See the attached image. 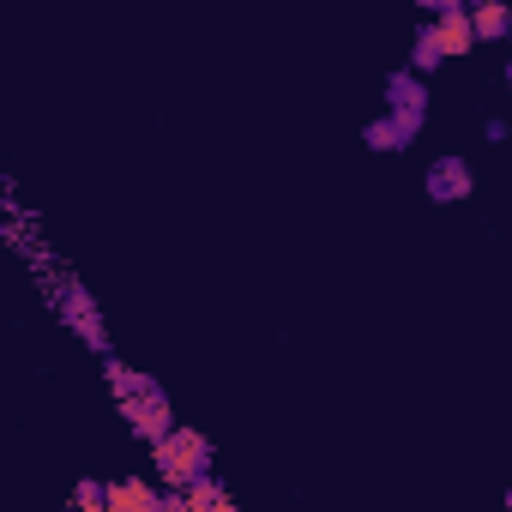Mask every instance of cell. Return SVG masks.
Masks as SVG:
<instances>
[{
    "label": "cell",
    "mask_w": 512,
    "mask_h": 512,
    "mask_svg": "<svg viewBox=\"0 0 512 512\" xmlns=\"http://www.w3.org/2000/svg\"><path fill=\"white\" fill-rule=\"evenodd\" d=\"M422 187H428V199H434V205H464V199L476 193V169H470V157L446 151V157H434V163H428Z\"/></svg>",
    "instance_id": "5"
},
{
    "label": "cell",
    "mask_w": 512,
    "mask_h": 512,
    "mask_svg": "<svg viewBox=\"0 0 512 512\" xmlns=\"http://www.w3.org/2000/svg\"><path fill=\"white\" fill-rule=\"evenodd\" d=\"M422 13H428V31H434V43H440L446 61H458V55L476 49V25H470L464 0H422Z\"/></svg>",
    "instance_id": "3"
},
{
    "label": "cell",
    "mask_w": 512,
    "mask_h": 512,
    "mask_svg": "<svg viewBox=\"0 0 512 512\" xmlns=\"http://www.w3.org/2000/svg\"><path fill=\"white\" fill-rule=\"evenodd\" d=\"M121 416H127V428L145 440V446H157V440H169L181 422H175V404H169V392L163 386H145L139 398H127L121 404Z\"/></svg>",
    "instance_id": "4"
},
{
    "label": "cell",
    "mask_w": 512,
    "mask_h": 512,
    "mask_svg": "<svg viewBox=\"0 0 512 512\" xmlns=\"http://www.w3.org/2000/svg\"><path fill=\"white\" fill-rule=\"evenodd\" d=\"M211 440L205 434H193V428H175L169 440H157L151 446V470H157V482L169 488V494H187L193 482H211Z\"/></svg>",
    "instance_id": "2"
},
{
    "label": "cell",
    "mask_w": 512,
    "mask_h": 512,
    "mask_svg": "<svg viewBox=\"0 0 512 512\" xmlns=\"http://www.w3.org/2000/svg\"><path fill=\"white\" fill-rule=\"evenodd\" d=\"M386 115H398L404 127H416V133H422V121H428V85H422L410 67L386 79Z\"/></svg>",
    "instance_id": "6"
},
{
    "label": "cell",
    "mask_w": 512,
    "mask_h": 512,
    "mask_svg": "<svg viewBox=\"0 0 512 512\" xmlns=\"http://www.w3.org/2000/svg\"><path fill=\"white\" fill-rule=\"evenodd\" d=\"M506 91H512V61H506Z\"/></svg>",
    "instance_id": "14"
},
{
    "label": "cell",
    "mask_w": 512,
    "mask_h": 512,
    "mask_svg": "<svg viewBox=\"0 0 512 512\" xmlns=\"http://www.w3.org/2000/svg\"><path fill=\"white\" fill-rule=\"evenodd\" d=\"M109 512H163V488H151L145 476H121L109 482Z\"/></svg>",
    "instance_id": "7"
},
{
    "label": "cell",
    "mask_w": 512,
    "mask_h": 512,
    "mask_svg": "<svg viewBox=\"0 0 512 512\" xmlns=\"http://www.w3.org/2000/svg\"><path fill=\"white\" fill-rule=\"evenodd\" d=\"M440 67H446V55H440L434 31L422 25V31H416V43H410V73H416V79H428V73H440Z\"/></svg>",
    "instance_id": "11"
},
{
    "label": "cell",
    "mask_w": 512,
    "mask_h": 512,
    "mask_svg": "<svg viewBox=\"0 0 512 512\" xmlns=\"http://www.w3.org/2000/svg\"><path fill=\"white\" fill-rule=\"evenodd\" d=\"M470 25H476V43H512V7L506 0H476Z\"/></svg>",
    "instance_id": "8"
},
{
    "label": "cell",
    "mask_w": 512,
    "mask_h": 512,
    "mask_svg": "<svg viewBox=\"0 0 512 512\" xmlns=\"http://www.w3.org/2000/svg\"><path fill=\"white\" fill-rule=\"evenodd\" d=\"M506 512H512V488H506Z\"/></svg>",
    "instance_id": "15"
},
{
    "label": "cell",
    "mask_w": 512,
    "mask_h": 512,
    "mask_svg": "<svg viewBox=\"0 0 512 512\" xmlns=\"http://www.w3.org/2000/svg\"><path fill=\"white\" fill-rule=\"evenodd\" d=\"M103 380H109V392H115V404H127V398H139L145 386H157L151 374H139V368H127L121 356H109V362H103Z\"/></svg>",
    "instance_id": "10"
},
{
    "label": "cell",
    "mask_w": 512,
    "mask_h": 512,
    "mask_svg": "<svg viewBox=\"0 0 512 512\" xmlns=\"http://www.w3.org/2000/svg\"><path fill=\"white\" fill-rule=\"evenodd\" d=\"M187 512H241V506L229 500L223 482H193V488H187Z\"/></svg>",
    "instance_id": "12"
},
{
    "label": "cell",
    "mask_w": 512,
    "mask_h": 512,
    "mask_svg": "<svg viewBox=\"0 0 512 512\" xmlns=\"http://www.w3.org/2000/svg\"><path fill=\"white\" fill-rule=\"evenodd\" d=\"M410 139H416V127H404L398 115H374V121L362 127V145H368V151H404Z\"/></svg>",
    "instance_id": "9"
},
{
    "label": "cell",
    "mask_w": 512,
    "mask_h": 512,
    "mask_svg": "<svg viewBox=\"0 0 512 512\" xmlns=\"http://www.w3.org/2000/svg\"><path fill=\"white\" fill-rule=\"evenodd\" d=\"M482 139H494V145L512 139V121H506V115H488V121H482Z\"/></svg>",
    "instance_id": "13"
},
{
    "label": "cell",
    "mask_w": 512,
    "mask_h": 512,
    "mask_svg": "<svg viewBox=\"0 0 512 512\" xmlns=\"http://www.w3.org/2000/svg\"><path fill=\"white\" fill-rule=\"evenodd\" d=\"M43 284H55V290H49L55 320H61V326L91 350V356H103V362H109L115 350H109V326H103V314H97V296H91L79 278H61V272H43Z\"/></svg>",
    "instance_id": "1"
}]
</instances>
